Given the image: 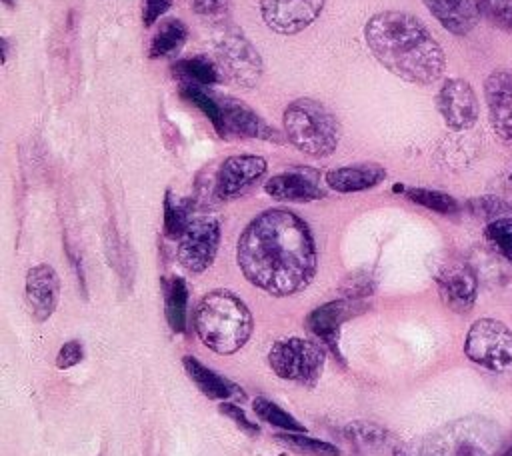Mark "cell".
<instances>
[{
	"instance_id": "obj_1",
	"label": "cell",
	"mask_w": 512,
	"mask_h": 456,
	"mask_svg": "<svg viewBox=\"0 0 512 456\" xmlns=\"http://www.w3.org/2000/svg\"><path fill=\"white\" fill-rule=\"evenodd\" d=\"M244 278L272 296H292L308 288L318 254L310 226L294 212L270 208L254 216L236 244Z\"/></svg>"
},
{
	"instance_id": "obj_2",
	"label": "cell",
	"mask_w": 512,
	"mask_h": 456,
	"mask_svg": "<svg viewBox=\"0 0 512 456\" xmlns=\"http://www.w3.org/2000/svg\"><path fill=\"white\" fill-rule=\"evenodd\" d=\"M364 38L374 58L404 82L434 84L446 68V54L422 20L408 12L384 10L364 26Z\"/></svg>"
},
{
	"instance_id": "obj_3",
	"label": "cell",
	"mask_w": 512,
	"mask_h": 456,
	"mask_svg": "<svg viewBox=\"0 0 512 456\" xmlns=\"http://www.w3.org/2000/svg\"><path fill=\"white\" fill-rule=\"evenodd\" d=\"M502 430L484 416H464L394 448V456H500Z\"/></svg>"
},
{
	"instance_id": "obj_4",
	"label": "cell",
	"mask_w": 512,
	"mask_h": 456,
	"mask_svg": "<svg viewBox=\"0 0 512 456\" xmlns=\"http://www.w3.org/2000/svg\"><path fill=\"white\" fill-rule=\"evenodd\" d=\"M194 328L212 352L234 354L252 334V314L234 292L212 290L196 306Z\"/></svg>"
},
{
	"instance_id": "obj_5",
	"label": "cell",
	"mask_w": 512,
	"mask_h": 456,
	"mask_svg": "<svg viewBox=\"0 0 512 456\" xmlns=\"http://www.w3.org/2000/svg\"><path fill=\"white\" fill-rule=\"evenodd\" d=\"M284 134L300 152L322 158L336 150L340 142L338 118L318 100L298 98L284 108Z\"/></svg>"
},
{
	"instance_id": "obj_6",
	"label": "cell",
	"mask_w": 512,
	"mask_h": 456,
	"mask_svg": "<svg viewBox=\"0 0 512 456\" xmlns=\"http://www.w3.org/2000/svg\"><path fill=\"white\" fill-rule=\"evenodd\" d=\"M324 362V348L298 336L276 342L268 352V364L276 376L306 386H314L318 382Z\"/></svg>"
},
{
	"instance_id": "obj_7",
	"label": "cell",
	"mask_w": 512,
	"mask_h": 456,
	"mask_svg": "<svg viewBox=\"0 0 512 456\" xmlns=\"http://www.w3.org/2000/svg\"><path fill=\"white\" fill-rule=\"evenodd\" d=\"M464 354L496 374H512V332L494 318L476 320L464 340Z\"/></svg>"
},
{
	"instance_id": "obj_8",
	"label": "cell",
	"mask_w": 512,
	"mask_h": 456,
	"mask_svg": "<svg viewBox=\"0 0 512 456\" xmlns=\"http://www.w3.org/2000/svg\"><path fill=\"white\" fill-rule=\"evenodd\" d=\"M214 50L220 68L238 86L254 88L262 78V56L236 26L220 24L214 36Z\"/></svg>"
},
{
	"instance_id": "obj_9",
	"label": "cell",
	"mask_w": 512,
	"mask_h": 456,
	"mask_svg": "<svg viewBox=\"0 0 512 456\" xmlns=\"http://www.w3.org/2000/svg\"><path fill=\"white\" fill-rule=\"evenodd\" d=\"M220 246V222L214 216H196L178 238V260L194 274L208 270Z\"/></svg>"
},
{
	"instance_id": "obj_10",
	"label": "cell",
	"mask_w": 512,
	"mask_h": 456,
	"mask_svg": "<svg viewBox=\"0 0 512 456\" xmlns=\"http://www.w3.org/2000/svg\"><path fill=\"white\" fill-rule=\"evenodd\" d=\"M326 0H258L264 24L276 34H298L322 12Z\"/></svg>"
},
{
	"instance_id": "obj_11",
	"label": "cell",
	"mask_w": 512,
	"mask_h": 456,
	"mask_svg": "<svg viewBox=\"0 0 512 456\" xmlns=\"http://www.w3.org/2000/svg\"><path fill=\"white\" fill-rule=\"evenodd\" d=\"M436 108L450 130H468L476 124L480 104L474 88L462 78H448L436 94Z\"/></svg>"
},
{
	"instance_id": "obj_12",
	"label": "cell",
	"mask_w": 512,
	"mask_h": 456,
	"mask_svg": "<svg viewBox=\"0 0 512 456\" xmlns=\"http://www.w3.org/2000/svg\"><path fill=\"white\" fill-rule=\"evenodd\" d=\"M266 172V160L256 154H238L222 162L214 192L220 200H234L252 188Z\"/></svg>"
},
{
	"instance_id": "obj_13",
	"label": "cell",
	"mask_w": 512,
	"mask_h": 456,
	"mask_svg": "<svg viewBox=\"0 0 512 456\" xmlns=\"http://www.w3.org/2000/svg\"><path fill=\"white\" fill-rule=\"evenodd\" d=\"M436 284L442 300L454 312H468L476 302L478 278L466 262H450L436 274Z\"/></svg>"
},
{
	"instance_id": "obj_14",
	"label": "cell",
	"mask_w": 512,
	"mask_h": 456,
	"mask_svg": "<svg viewBox=\"0 0 512 456\" xmlns=\"http://www.w3.org/2000/svg\"><path fill=\"white\" fill-rule=\"evenodd\" d=\"M484 96L488 104L490 124L498 138H512V74L508 70H494L484 82Z\"/></svg>"
},
{
	"instance_id": "obj_15",
	"label": "cell",
	"mask_w": 512,
	"mask_h": 456,
	"mask_svg": "<svg viewBox=\"0 0 512 456\" xmlns=\"http://www.w3.org/2000/svg\"><path fill=\"white\" fill-rule=\"evenodd\" d=\"M26 302L38 322L52 316L60 296V280L50 264H38L26 272Z\"/></svg>"
},
{
	"instance_id": "obj_16",
	"label": "cell",
	"mask_w": 512,
	"mask_h": 456,
	"mask_svg": "<svg viewBox=\"0 0 512 456\" xmlns=\"http://www.w3.org/2000/svg\"><path fill=\"white\" fill-rule=\"evenodd\" d=\"M264 190L274 200L284 202H310L324 196V190L318 180V172L310 168H296L272 176Z\"/></svg>"
},
{
	"instance_id": "obj_17",
	"label": "cell",
	"mask_w": 512,
	"mask_h": 456,
	"mask_svg": "<svg viewBox=\"0 0 512 456\" xmlns=\"http://www.w3.org/2000/svg\"><path fill=\"white\" fill-rule=\"evenodd\" d=\"M360 310H362V306L352 298L332 300V302H326V304L314 308L306 318V326L314 336L324 340L330 348L338 350L336 340H338L340 326Z\"/></svg>"
},
{
	"instance_id": "obj_18",
	"label": "cell",
	"mask_w": 512,
	"mask_h": 456,
	"mask_svg": "<svg viewBox=\"0 0 512 456\" xmlns=\"http://www.w3.org/2000/svg\"><path fill=\"white\" fill-rule=\"evenodd\" d=\"M428 12L456 36H464L476 28L482 12L478 0H424Z\"/></svg>"
},
{
	"instance_id": "obj_19",
	"label": "cell",
	"mask_w": 512,
	"mask_h": 456,
	"mask_svg": "<svg viewBox=\"0 0 512 456\" xmlns=\"http://www.w3.org/2000/svg\"><path fill=\"white\" fill-rule=\"evenodd\" d=\"M226 134L234 132L246 138H260V140H280V134L268 126L248 104L232 98L220 100Z\"/></svg>"
},
{
	"instance_id": "obj_20",
	"label": "cell",
	"mask_w": 512,
	"mask_h": 456,
	"mask_svg": "<svg viewBox=\"0 0 512 456\" xmlns=\"http://www.w3.org/2000/svg\"><path fill=\"white\" fill-rule=\"evenodd\" d=\"M386 178V170L380 164L364 162V164H350L334 168L326 174V184L342 194L348 192H362L368 188L378 186Z\"/></svg>"
},
{
	"instance_id": "obj_21",
	"label": "cell",
	"mask_w": 512,
	"mask_h": 456,
	"mask_svg": "<svg viewBox=\"0 0 512 456\" xmlns=\"http://www.w3.org/2000/svg\"><path fill=\"white\" fill-rule=\"evenodd\" d=\"M182 364H184L190 380L200 388V392L204 396H208L212 400H226V398L238 394V388H236L234 382H230L228 378L220 376L212 368L204 366L198 358L184 356Z\"/></svg>"
},
{
	"instance_id": "obj_22",
	"label": "cell",
	"mask_w": 512,
	"mask_h": 456,
	"mask_svg": "<svg viewBox=\"0 0 512 456\" xmlns=\"http://www.w3.org/2000/svg\"><path fill=\"white\" fill-rule=\"evenodd\" d=\"M188 308V288L180 276L164 280V312L172 332H184Z\"/></svg>"
},
{
	"instance_id": "obj_23",
	"label": "cell",
	"mask_w": 512,
	"mask_h": 456,
	"mask_svg": "<svg viewBox=\"0 0 512 456\" xmlns=\"http://www.w3.org/2000/svg\"><path fill=\"white\" fill-rule=\"evenodd\" d=\"M186 36H188V28L182 20L178 18L164 20L150 42V58H162L178 52L186 42Z\"/></svg>"
},
{
	"instance_id": "obj_24",
	"label": "cell",
	"mask_w": 512,
	"mask_h": 456,
	"mask_svg": "<svg viewBox=\"0 0 512 456\" xmlns=\"http://www.w3.org/2000/svg\"><path fill=\"white\" fill-rule=\"evenodd\" d=\"M180 94L182 98H186L190 104H194L196 108L202 110V114L212 122V126L216 128V132L220 136H226V126H224V114H222V106L220 100L214 98L212 94H208L202 86L192 84V82H184L180 86Z\"/></svg>"
},
{
	"instance_id": "obj_25",
	"label": "cell",
	"mask_w": 512,
	"mask_h": 456,
	"mask_svg": "<svg viewBox=\"0 0 512 456\" xmlns=\"http://www.w3.org/2000/svg\"><path fill=\"white\" fill-rule=\"evenodd\" d=\"M172 72L178 78L188 80V82L198 84V86H210V84H216L220 80V70H218L216 62L208 60L206 56H194V58H188V60H178L172 66Z\"/></svg>"
},
{
	"instance_id": "obj_26",
	"label": "cell",
	"mask_w": 512,
	"mask_h": 456,
	"mask_svg": "<svg viewBox=\"0 0 512 456\" xmlns=\"http://www.w3.org/2000/svg\"><path fill=\"white\" fill-rule=\"evenodd\" d=\"M282 444H286L288 448L306 454V456H340V450L326 442V440H318V438H310L298 432H282L276 436Z\"/></svg>"
},
{
	"instance_id": "obj_27",
	"label": "cell",
	"mask_w": 512,
	"mask_h": 456,
	"mask_svg": "<svg viewBox=\"0 0 512 456\" xmlns=\"http://www.w3.org/2000/svg\"><path fill=\"white\" fill-rule=\"evenodd\" d=\"M406 196H408L412 202H416V204H420V206H424V208H428V210H434V212H438V214H454V212H458V202H456V198H452L450 194L440 192V190L408 188V190H406Z\"/></svg>"
},
{
	"instance_id": "obj_28",
	"label": "cell",
	"mask_w": 512,
	"mask_h": 456,
	"mask_svg": "<svg viewBox=\"0 0 512 456\" xmlns=\"http://www.w3.org/2000/svg\"><path fill=\"white\" fill-rule=\"evenodd\" d=\"M252 408H254V412H256L264 422H268V424H272V426H278V428H282V430H286V432H304V426H302L294 416H290V414L284 412L278 404H274V402H270V400H266V398H256V400L252 402Z\"/></svg>"
},
{
	"instance_id": "obj_29",
	"label": "cell",
	"mask_w": 512,
	"mask_h": 456,
	"mask_svg": "<svg viewBox=\"0 0 512 456\" xmlns=\"http://www.w3.org/2000/svg\"><path fill=\"white\" fill-rule=\"evenodd\" d=\"M484 236L490 246L512 262V216H500L486 224Z\"/></svg>"
},
{
	"instance_id": "obj_30",
	"label": "cell",
	"mask_w": 512,
	"mask_h": 456,
	"mask_svg": "<svg viewBox=\"0 0 512 456\" xmlns=\"http://www.w3.org/2000/svg\"><path fill=\"white\" fill-rule=\"evenodd\" d=\"M190 210L186 204L174 202L172 194L166 192L164 200V234L168 238H180L190 224Z\"/></svg>"
},
{
	"instance_id": "obj_31",
	"label": "cell",
	"mask_w": 512,
	"mask_h": 456,
	"mask_svg": "<svg viewBox=\"0 0 512 456\" xmlns=\"http://www.w3.org/2000/svg\"><path fill=\"white\" fill-rule=\"evenodd\" d=\"M482 16L504 30H512V0H478Z\"/></svg>"
},
{
	"instance_id": "obj_32",
	"label": "cell",
	"mask_w": 512,
	"mask_h": 456,
	"mask_svg": "<svg viewBox=\"0 0 512 456\" xmlns=\"http://www.w3.org/2000/svg\"><path fill=\"white\" fill-rule=\"evenodd\" d=\"M192 8L198 16L222 24L230 10V0H194Z\"/></svg>"
},
{
	"instance_id": "obj_33",
	"label": "cell",
	"mask_w": 512,
	"mask_h": 456,
	"mask_svg": "<svg viewBox=\"0 0 512 456\" xmlns=\"http://www.w3.org/2000/svg\"><path fill=\"white\" fill-rule=\"evenodd\" d=\"M84 356V350H82V342L80 340H68L60 350H58V356H56V366L60 370H66V368H72L74 364H78Z\"/></svg>"
},
{
	"instance_id": "obj_34",
	"label": "cell",
	"mask_w": 512,
	"mask_h": 456,
	"mask_svg": "<svg viewBox=\"0 0 512 456\" xmlns=\"http://www.w3.org/2000/svg\"><path fill=\"white\" fill-rule=\"evenodd\" d=\"M220 412H222L224 416H228L230 420H234L236 426L242 428L246 434H250V436H258V434H260V428H258L254 422L248 420V416L244 414L242 408H238V406H234V404H230V402H222V404H220Z\"/></svg>"
},
{
	"instance_id": "obj_35",
	"label": "cell",
	"mask_w": 512,
	"mask_h": 456,
	"mask_svg": "<svg viewBox=\"0 0 512 456\" xmlns=\"http://www.w3.org/2000/svg\"><path fill=\"white\" fill-rule=\"evenodd\" d=\"M168 6V0H144V24L152 26L168 10Z\"/></svg>"
},
{
	"instance_id": "obj_36",
	"label": "cell",
	"mask_w": 512,
	"mask_h": 456,
	"mask_svg": "<svg viewBox=\"0 0 512 456\" xmlns=\"http://www.w3.org/2000/svg\"><path fill=\"white\" fill-rule=\"evenodd\" d=\"M8 58V40L2 38V60Z\"/></svg>"
},
{
	"instance_id": "obj_37",
	"label": "cell",
	"mask_w": 512,
	"mask_h": 456,
	"mask_svg": "<svg viewBox=\"0 0 512 456\" xmlns=\"http://www.w3.org/2000/svg\"><path fill=\"white\" fill-rule=\"evenodd\" d=\"M500 456H512V442H510V446H508Z\"/></svg>"
},
{
	"instance_id": "obj_38",
	"label": "cell",
	"mask_w": 512,
	"mask_h": 456,
	"mask_svg": "<svg viewBox=\"0 0 512 456\" xmlns=\"http://www.w3.org/2000/svg\"><path fill=\"white\" fill-rule=\"evenodd\" d=\"M2 2H4V4H6V6H10V8H12V6H14V2H16V0H2Z\"/></svg>"
}]
</instances>
